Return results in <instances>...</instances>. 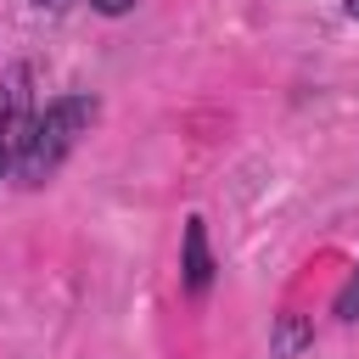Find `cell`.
Masks as SVG:
<instances>
[{"label": "cell", "instance_id": "obj_5", "mask_svg": "<svg viewBox=\"0 0 359 359\" xmlns=\"http://www.w3.org/2000/svg\"><path fill=\"white\" fill-rule=\"evenodd\" d=\"M342 6H348V17H359V0H342Z\"/></svg>", "mask_w": 359, "mask_h": 359}, {"label": "cell", "instance_id": "obj_4", "mask_svg": "<svg viewBox=\"0 0 359 359\" xmlns=\"http://www.w3.org/2000/svg\"><path fill=\"white\" fill-rule=\"evenodd\" d=\"M90 6H95V11H107V17H118V11H129L135 0H90Z\"/></svg>", "mask_w": 359, "mask_h": 359}, {"label": "cell", "instance_id": "obj_1", "mask_svg": "<svg viewBox=\"0 0 359 359\" xmlns=\"http://www.w3.org/2000/svg\"><path fill=\"white\" fill-rule=\"evenodd\" d=\"M90 118H95V101H90V95H67V101L45 107V118L28 123V140H22V151H17L22 180H50L56 163L73 151L79 129H90Z\"/></svg>", "mask_w": 359, "mask_h": 359}, {"label": "cell", "instance_id": "obj_3", "mask_svg": "<svg viewBox=\"0 0 359 359\" xmlns=\"http://www.w3.org/2000/svg\"><path fill=\"white\" fill-rule=\"evenodd\" d=\"M337 314H342V320H359V269L348 275V286H342V297H337Z\"/></svg>", "mask_w": 359, "mask_h": 359}, {"label": "cell", "instance_id": "obj_2", "mask_svg": "<svg viewBox=\"0 0 359 359\" xmlns=\"http://www.w3.org/2000/svg\"><path fill=\"white\" fill-rule=\"evenodd\" d=\"M208 275H213V264H208L202 219H191V224H185V286H191V292H208Z\"/></svg>", "mask_w": 359, "mask_h": 359}]
</instances>
